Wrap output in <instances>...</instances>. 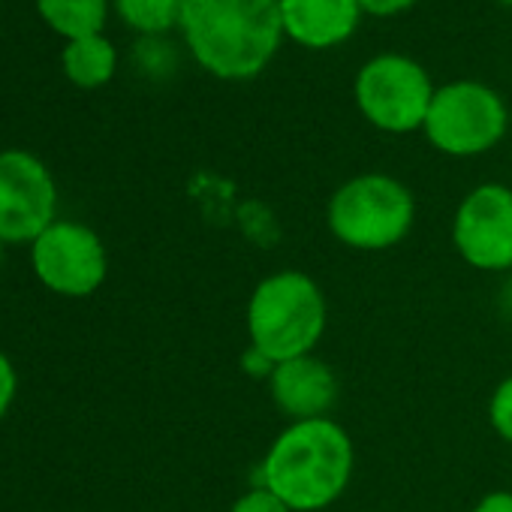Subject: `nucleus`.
<instances>
[{
  "label": "nucleus",
  "instance_id": "nucleus-19",
  "mask_svg": "<svg viewBox=\"0 0 512 512\" xmlns=\"http://www.w3.org/2000/svg\"><path fill=\"white\" fill-rule=\"evenodd\" d=\"M473 512H512V491H488Z\"/></svg>",
  "mask_w": 512,
  "mask_h": 512
},
{
  "label": "nucleus",
  "instance_id": "nucleus-2",
  "mask_svg": "<svg viewBox=\"0 0 512 512\" xmlns=\"http://www.w3.org/2000/svg\"><path fill=\"white\" fill-rule=\"evenodd\" d=\"M353 440L332 416L290 422L269 446L260 476L293 512L329 509L353 479Z\"/></svg>",
  "mask_w": 512,
  "mask_h": 512
},
{
  "label": "nucleus",
  "instance_id": "nucleus-17",
  "mask_svg": "<svg viewBox=\"0 0 512 512\" xmlns=\"http://www.w3.org/2000/svg\"><path fill=\"white\" fill-rule=\"evenodd\" d=\"M416 0H359V7H362V13H368V16H398V13H404L407 7H413Z\"/></svg>",
  "mask_w": 512,
  "mask_h": 512
},
{
  "label": "nucleus",
  "instance_id": "nucleus-8",
  "mask_svg": "<svg viewBox=\"0 0 512 512\" xmlns=\"http://www.w3.org/2000/svg\"><path fill=\"white\" fill-rule=\"evenodd\" d=\"M55 199V181L34 154H0V241H37L55 220Z\"/></svg>",
  "mask_w": 512,
  "mask_h": 512
},
{
  "label": "nucleus",
  "instance_id": "nucleus-11",
  "mask_svg": "<svg viewBox=\"0 0 512 512\" xmlns=\"http://www.w3.org/2000/svg\"><path fill=\"white\" fill-rule=\"evenodd\" d=\"M284 34L305 49H332L353 37L362 19L359 0H281Z\"/></svg>",
  "mask_w": 512,
  "mask_h": 512
},
{
  "label": "nucleus",
  "instance_id": "nucleus-9",
  "mask_svg": "<svg viewBox=\"0 0 512 512\" xmlns=\"http://www.w3.org/2000/svg\"><path fill=\"white\" fill-rule=\"evenodd\" d=\"M34 269L55 293L91 296L106 278V250L94 229L61 220L34 241Z\"/></svg>",
  "mask_w": 512,
  "mask_h": 512
},
{
  "label": "nucleus",
  "instance_id": "nucleus-3",
  "mask_svg": "<svg viewBox=\"0 0 512 512\" xmlns=\"http://www.w3.org/2000/svg\"><path fill=\"white\" fill-rule=\"evenodd\" d=\"M244 323L253 353L269 365L311 356L329 323L326 296L311 275L284 269L253 287Z\"/></svg>",
  "mask_w": 512,
  "mask_h": 512
},
{
  "label": "nucleus",
  "instance_id": "nucleus-10",
  "mask_svg": "<svg viewBox=\"0 0 512 512\" xmlns=\"http://www.w3.org/2000/svg\"><path fill=\"white\" fill-rule=\"evenodd\" d=\"M269 392L275 407L290 422L305 419H323L332 413V407L341 398V380L323 359L299 356L281 365H272L269 371Z\"/></svg>",
  "mask_w": 512,
  "mask_h": 512
},
{
  "label": "nucleus",
  "instance_id": "nucleus-7",
  "mask_svg": "<svg viewBox=\"0 0 512 512\" xmlns=\"http://www.w3.org/2000/svg\"><path fill=\"white\" fill-rule=\"evenodd\" d=\"M452 244L479 272L512 269V190L506 184H479L455 208Z\"/></svg>",
  "mask_w": 512,
  "mask_h": 512
},
{
  "label": "nucleus",
  "instance_id": "nucleus-4",
  "mask_svg": "<svg viewBox=\"0 0 512 512\" xmlns=\"http://www.w3.org/2000/svg\"><path fill=\"white\" fill-rule=\"evenodd\" d=\"M326 223L350 250H389L410 235L416 223V199L398 178L386 172H362L332 193Z\"/></svg>",
  "mask_w": 512,
  "mask_h": 512
},
{
  "label": "nucleus",
  "instance_id": "nucleus-6",
  "mask_svg": "<svg viewBox=\"0 0 512 512\" xmlns=\"http://www.w3.org/2000/svg\"><path fill=\"white\" fill-rule=\"evenodd\" d=\"M434 85L422 64L407 55H377L371 58L353 85L356 106L383 133H413L425 127Z\"/></svg>",
  "mask_w": 512,
  "mask_h": 512
},
{
  "label": "nucleus",
  "instance_id": "nucleus-20",
  "mask_svg": "<svg viewBox=\"0 0 512 512\" xmlns=\"http://www.w3.org/2000/svg\"><path fill=\"white\" fill-rule=\"evenodd\" d=\"M500 4H512V0H500Z\"/></svg>",
  "mask_w": 512,
  "mask_h": 512
},
{
  "label": "nucleus",
  "instance_id": "nucleus-13",
  "mask_svg": "<svg viewBox=\"0 0 512 512\" xmlns=\"http://www.w3.org/2000/svg\"><path fill=\"white\" fill-rule=\"evenodd\" d=\"M40 19L67 43L103 34L109 0H37Z\"/></svg>",
  "mask_w": 512,
  "mask_h": 512
},
{
  "label": "nucleus",
  "instance_id": "nucleus-1",
  "mask_svg": "<svg viewBox=\"0 0 512 512\" xmlns=\"http://www.w3.org/2000/svg\"><path fill=\"white\" fill-rule=\"evenodd\" d=\"M178 28L202 70L229 82L253 79L281 46V0H181Z\"/></svg>",
  "mask_w": 512,
  "mask_h": 512
},
{
  "label": "nucleus",
  "instance_id": "nucleus-16",
  "mask_svg": "<svg viewBox=\"0 0 512 512\" xmlns=\"http://www.w3.org/2000/svg\"><path fill=\"white\" fill-rule=\"evenodd\" d=\"M229 512H293L275 491H269L266 485H256L250 491H244Z\"/></svg>",
  "mask_w": 512,
  "mask_h": 512
},
{
  "label": "nucleus",
  "instance_id": "nucleus-12",
  "mask_svg": "<svg viewBox=\"0 0 512 512\" xmlns=\"http://www.w3.org/2000/svg\"><path fill=\"white\" fill-rule=\"evenodd\" d=\"M61 64H64L67 79L76 88H88L91 91V88H103L115 76L118 52H115V46L103 34H94V37L70 40L64 46Z\"/></svg>",
  "mask_w": 512,
  "mask_h": 512
},
{
  "label": "nucleus",
  "instance_id": "nucleus-5",
  "mask_svg": "<svg viewBox=\"0 0 512 512\" xmlns=\"http://www.w3.org/2000/svg\"><path fill=\"white\" fill-rule=\"evenodd\" d=\"M509 127L500 94L482 82H449L434 91L425 136L449 157H476L491 151Z\"/></svg>",
  "mask_w": 512,
  "mask_h": 512
},
{
  "label": "nucleus",
  "instance_id": "nucleus-18",
  "mask_svg": "<svg viewBox=\"0 0 512 512\" xmlns=\"http://www.w3.org/2000/svg\"><path fill=\"white\" fill-rule=\"evenodd\" d=\"M13 395H16V371H13L10 359L0 353V416L7 413Z\"/></svg>",
  "mask_w": 512,
  "mask_h": 512
},
{
  "label": "nucleus",
  "instance_id": "nucleus-15",
  "mask_svg": "<svg viewBox=\"0 0 512 512\" xmlns=\"http://www.w3.org/2000/svg\"><path fill=\"white\" fill-rule=\"evenodd\" d=\"M488 422L497 431L500 440H506L512 446V374L506 380L497 383V389L491 392L488 401Z\"/></svg>",
  "mask_w": 512,
  "mask_h": 512
},
{
  "label": "nucleus",
  "instance_id": "nucleus-14",
  "mask_svg": "<svg viewBox=\"0 0 512 512\" xmlns=\"http://www.w3.org/2000/svg\"><path fill=\"white\" fill-rule=\"evenodd\" d=\"M121 22L139 34H166L178 25L181 0H112Z\"/></svg>",
  "mask_w": 512,
  "mask_h": 512
}]
</instances>
